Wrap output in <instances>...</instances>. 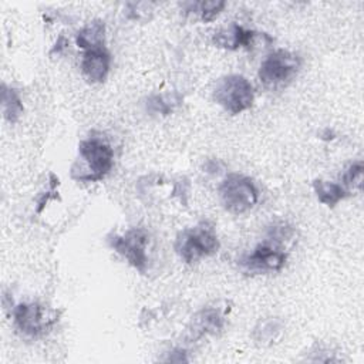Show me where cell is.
Masks as SVG:
<instances>
[{"label":"cell","instance_id":"16","mask_svg":"<svg viewBox=\"0 0 364 364\" xmlns=\"http://www.w3.org/2000/svg\"><path fill=\"white\" fill-rule=\"evenodd\" d=\"M179 102V98H173L172 95H164V94H155L148 98L146 108L152 114H162L168 115L172 112L173 107Z\"/></svg>","mask_w":364,"mask_h":364},{"label":"cell","instance_id":"14","mask_svg":"<svg viewBox=\"0 0 364 364\" xmlns=\"http://www.w3.org/2000/svg\"><path fill=\"white\" fill-rule=\"evenodd\" d=\"M1 107H3V115L4 118L14 124L20 115L23 114V102L21 98L18 95V92L14 88L7 87L6 84H3L1 87Z\"/></svg>","mask_w":364,"mask_h":364},{"label":"cell","instance_id":"18","mask_svg":"<svg viewBox=\"0 0 364 364\" xmlns=\"http://www.w3.org/2000/svg\"><path fill=\"white\" fill-rule=\"evenodd\" d=\"M225 6V1H200L198 4H193V7H196L200 13V17L205 23L212 21L223 10Z\"/></svg>","mask_w":364,"mask_h":364},{"label":"cell","instance_id":"2","mask_svg":"<svg viewBox=\"0 0 364 364\" xmlns=\"http://www.w3.org/2000/svg\"><path fill=\"white\" fill-rule=\"evenodd\" d=\"M253 98V85L240 74H229L219 78L213 88V100L232 115L249 109Z\"/></svg>","mask_w":364,"mask_h":364},{"label":"cell","instance_id":"6","mask_svg":"<svg viewBox=\"0 0 364 364\" xmlns=\"http://www.w3.org/2000/svg\"><path fill=\"white\" fill-rule=\"evenodd\" d=\"M78 152L88 166V173L81 181H100L111 171L114 165V151L102 138L90 136L81 141L78 145Z\"/></svg>","mask_w":364,"mask_h":364},{"label":"cell","instance_id":"9","mask_svg":"<svg viewBox=\"0 0 364 364\" xmlns=\"http://www.w3.org/2000/svg\"><path fill=\"white\" fill-rule=\"evenodd\" d=\"M225 324V316L219 307H203L198 311L189 326V338L198 340L208 334H218Z\"/></svg>","mask_w":364,"mask_h":364},{"label":"cell","instance_id":"12","mask_svg":"<svg viewBox=\"0 0 364 364\" xmlns=\"http://www.w3.org/2000/svg\"><path fill=\"white\" fill-rule=\"evenodd\" d=\"M77 46L85 51L104 47L105 43V24L101 20H94L84 26L75 37Z\"/></svg>","mask_w":364,"mask_h":364},{"label":"cell","instance_id":"8","mask_svg":"<svg viewBox=\"0 0 364 364\" xmlns=\"http://www.w3.org/2000/svg\"><path fill=\"white\" fill-rule=\"evenodd\" d=\"M14 323L26 336L37 337L50 326L46 310L38 303H21L14 309Z\"/></svg>","mask_w":364,"mask_h":364},{"label":"cell","instance_id":"11","mask_svg":"<svg viewBox=\"0 0 364 364\" xmlns=\"http://www.w3.org/2000/svg\"><path fill=\"white\" fill-rule=\"evenodd\" d=\"M257 33L253 30H247L239 24H232L230 27L222 28L213 36V43L218 47L228 48V50H237L245 47L250 50L255 44Z\"/></svg>","mask_w":364,"mask_h":364},{"label":"cell","instance_id":"7","mask_svg":"<svg viewBox=\"0 0 364 364\" xmlns=\"http://www.w3.org/2000/svg\"><path fill=\"white\" fill-rule=\"evenodd\" d=\"M287 255L279 245L267 240L257 245L252 253L245 255L239 263L250 272H279L284 267Z\"/></svg>","mask_w":364,"mask_h":364},{"label":"cell","instance_id":"4","mask_svg":"<svg viewBox=\"0 0 364 364\" xmlns=\"http://www.w3.org/2000/svg\"><path fill=\"white\" fill-rule=\"evenodd\" d=\"M219 196L228 212L239 215L247 212L257 203L259 191L249 176L230 173L220 183Z\"/></svg>","mask_w":364,"mask_h":364},{"label":"cell","instance_id":"13","mask_svg":"<svg viewBox=\"0 0 364 364\" xmlns=\"http://www.w3.org/2000/svg\"><path fill=\"white\" fill-rule=\"evenodd\" d=\"M313 189L317 199L327 206H334L347 196V191L344 186L324 179H316L313 182Z\"/></svg>","mask_w":364,"mask_h":364},{"label":"cell","instance_id":"3","mask_svg":"<svg viewBox=\"0 0 364 364\" xmlns=\"http://www.w3.org/2000/svg\"><path fill=\"white\" fill-rule=\"evenodd\" d=\"M301 67V58L289 50L270 53L259 67V80L266 88H280L290 82Z\"/></svg>","mask_w":364,"mask_h":364},{"label":"cell","instance_id":"17","mask_svg":"<svg viewBox=\"0 0 364 364\" xmlns=\"http://www.w3.org/2000/svg\"><path fill=\"white\" fill-rule=\"evenodd\" d=\"M363 171H364V166H363L361 161L353 162L347 168V171H346V173L343 176L344 186L361 191V188H363Z\"/></svg>","mask_w":364,"mask_h":364},{"label":"cell","instance_id":"15","mask_svg":"<svg viewBox=\"0 0 364 364\" xmlns=\"http://www.w3.org/2000/svg\"><path fill=\"white\" fill-rule=\"evenodd\" d=\"M282 326L279 323V320L276 318H269V320H264V321H260L256 327H255V331H253V337L257 343L260 344H269L272 343L277 333L280 331Z\"/></svg>","mask_w":364,"mask_h":364},{"label":"cell","instance_id":"1","mask_svg":"<svg viewBox=\"0 0 364 364\" xmlns=\"http://www.w3.org/2000/svg\"><path fill=\"white\" fill-rule=\"evenodd\" d=\"M219 239L215 228L208 222H200L193 228L182 230L175 242L176 253L188 263L198 262L202 257L216 253Z\"/></svg>","mask_w":364,"mask_h":364},{"label":"cell","instance_id":"5","mask_svg":"<svg viewBox=\"0 0 364 364\" xmlns=\"http://www.w3.org/2000/svg\"><path fill=\"white\" fill-rule=\"evenodd\" d=\"M148 243L149 233L144 228H132L124 235H112L109 237V246L141 273H145L148 266Z\"/></svg>","mask_w":364,"mask_h":364},{"label":"cell","instance_id":"10","mask_svg":"<svg viewBox=\"0 0 364 364\" xmlns=\"http://www.w3.org/2000/svg\"><path fill=\"white\" fill-rule=\"evenodd\" d=\"M111 67V54L105 47L88 50L81 60V71L90 82H102Z\"/></svg>","mask_w":364,"mask_h":364}]
</instances>
